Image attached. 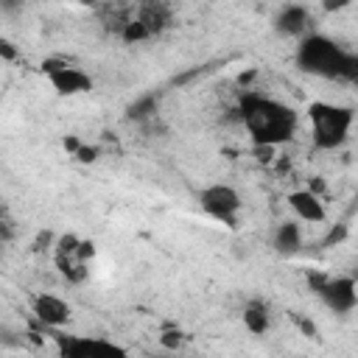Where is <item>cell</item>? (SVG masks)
<instances>
[{
    "instance_id": "cell-1",
    "label": "cell",
    "mask_w": 358,
    "mask_h": 358,
    "mask_svg": "<svg viewBox=\"0 0 358 358\" xmlns=\"http://www.w3.org/2000/svg\"><path fill=\"white\" fill-rule=\"evenodd\" d=\"M238 117L252 140V145L280 148L294 140L299 126V112L280 98L260 95L255 90H243L238 98Z\"/></svg>"
},
{
    "instance_id": "cell-2",
    "label": "cell",
    "mask_w": 358,
    "mask_h": 358,
    "mask_svg": "<svg viewBox=\"0 0 358 358\" xmlns=\"http://www.w3.org/2000/svg\"><path fill=\"white\" fill-rule=\"evenodd\" d=\"M352 53L344 50L341 45H336L330 36L324 34H305L294 50V64L308 73V76H319V78H338L344 81L347 67H350Z\"/></svg>"
},
{
    "instance_id": "cell-3",
    "label": "cell",
    "mask_w": 358,
    "mask_h": 358,
    "mask_svg": "<svg viewBox=\"0 0 358 358\" xmlns=\"http://www.w3.org/2000/svg\"><path fill=\"white\" fill-rule=\"evenodd\" d=\"M308 123H310V143L316 151H336L350 140L352 123H355V109L333 101H310L308 109Z\"/></svg>"
},
{
    "instance_id": "cell-4",
    "label": "cell",
    "mask_w": 358,
    "mask_h": 358,
    "mask_svg": "<svg viewBox=\"0 0 358 358\" xmlns=\"http://www.w3.org/2000/svg\"><path fill=\"white\" fill-rule=\"evenodd\" d=\"M39 73L48 78L50 90L59 95V98H76V95H84L95 87L92 76L81 67H76L73 62L62 59V56H48L42 59L39 64Z\"/></svg>"
},
{
    "instance_id": "cell-5",
    "label": "cell",
    "mask_w": 358,
    "mask_h": 358,
    "mask_svg": "<svg viewBox=\"0 0 358 358\" xmlns=\"http://www.w3.org/2000/svg\"><path fill=\"white\" fill-rule=\"evenodd\" d=\"M199 207L204 210V215H210V218L221 221L224 227L235 229L238 227V215L243 210V199L232 185L213 182V185H204L199 190Z\"/></svg>"
},
{
    "instance_id": "cell-6",
    "label": "cell",
    "mask_w": 358,
    "mask_h": 358,
    "mask_svg": "<svg viewBox=\"0 0 358 358\" xmlns=\"http://www.w3.org/2000/svg\"><path fill=\"white\" fill-rule=\"evenodd\" d=\"M50 257H53V266H56V271L62 274V280H64L67 285H81V282H87V277H90V263H92V260H87V257L81 255V235H76V232H62V235H56V243H53Z\"/></svg>"
},
{
    "instance_id": "cell-7",
    "label": "cell",
    "mask_w": 358,
    "mask_h": 358,
    "mask_svg": "<svg viewBox=\"0 0 358 358\" xmlns=\"http://www.w3.org/2000/svg\"><path fill=\"white\" fill-rule=\"evenodd\" d=\"M316 296L324 302L327 310L347 316L358 310V280L355 274H338V277H324L322 285L316 288Z\"/></svg>"
},
{
    "instance_id": "cell-8",
    "label": "cell",
    "mask_w": 358,
    "mask_h": 358,
    "mask_svg": "<svg viewBox=\"0 0 358 358\" xmlns=\"http://www.w3.org/2000/svg\"><path fill=\"white\" fill-rule=\"evenodd\" d=\"M31 313H34L36 324L45 327V330H62L73 319L70 302L62 299L59 294H50V291H39L31 299Z\"/></svg>"
},
{
    "instance_id": "cell-9",
    "label": "cell",
    "mask_w": 358,
    "mask_h": 358,
    "mask_svg": "<svg viewBox=\"0 0 358 358\" xmlns=\"http://www.w3.org/2000/svg\"><path fill=\"white\" fill-rule=\"evenodd\" d=\"M53 341H56L59 355H67V358H84V355H98V352H126L123 347H117V344H112L106 338H98V336H64V333H56Z\"/></svg>"
},
{
    "instance_id": "cell-10",
    "label": "cell",
    "mask_w": 358,
    "mask_h": 358,
    "mask_svg": "<svg viewBox=\"0 0 358 358\" xmlns=\"http://www.w3.org/2000/svg\"><path fill=\"white\" fill-rule=\"evenodd\" d=\"M285 201H288L291 213H294L302 224H324V221H327V207H324L322 196H319V193H313L310 187L291 190Z\"/></svg>"
},
{
    "instance_id": "cell-11",
    "label": "cell",
    "mask_w": 358,
    "mask_h": 358,
    "mask_svg": "<svg viewBox=\"0 0 358 358\" xmlns=\"http://www.w3.org/2000/svg\"><path fill=\"white\" fill-rule=\"evenodd\" d=\"M274 31L280 36H291V39H302L305 34H310V11L299 3H285L277 14H274Z\"/></svg>"
},
{
    "instance_id": "cell-12",
    "label": "cell",
    "mask_w": 358,
    "mask_h": 358,
    "mask_svg": "<svg viewBox=\"0 0 358 358\" xmlns=\"http://www.w3.org/2000/svg\"><path fill=\"white\" fill-rule=\"evenodd\" d=\"M302 241H305V235H302V221H299V218L280 221V224L274 227V232H271V246H274V252L282 255V257L296 255V252L302 249Z\"/></svg>"
},
{
    "instance_id": "cell-13",
    "label": "cell",
    "mask_w": 358,
    "mask_h": 358,
    "mask_svg": "<svg viewBox=\"0 0 358 358\" xmlns=\"http://www.w3.org/2000/svg\"><path fill=\"white\" fill-rule=\"evenodd\" d=\"M137 20H143L145 28L157 36V34H162V31L171 25V20H173L171 3H168V0H140V6H137Z\"/></svg>"
},
{
    "instance_id": "cell-14",
    "label": "cell",
    "mask_w": 358,
    "mask_h": 358,
    "mask_svg": "<svg viewBox=\"0 0 358 358\" xmlns=\"http://www.w3.org/2000/svg\"><path fill=\"white\" fill-rule=\"evenodd\" d=\"M241 319H243V324H246V330H249L252 336H266L268 327H271V310H268V305H266L260 296H252V299L243 305Z\"/></svg>"
},
{
    "instance_id": "cell-15",
    "label": "cell",
    "mask_w": 358,
    "mask_h": 358,
    "mask_svg": "<svg viewBox=\"0 0 358 358\" xmlns=\"http://www.w3.org/2000/svg\"><path fill=\"white\" fill-rule=\"evenodd\" d=\"M117 34H120V39H123L126 45H134V42H145V39H151V36H154V34L145 28V22H143V20H137V17H126V20L120 22Z\"/></svg>"
},
{
    "instance_id": "cell-16",
    "label": "cell",
    "mask_w": 358,
    "mask_h": 358,
    "mask_svg": "<svg viewBox=\"0 0 358 358\" xmlns=\"http://www.w3.org/2000/svg\"><path fill=\"white\" fill-rule=\"evenodd\" d=\"M185 341V333L179 324H162V333H159V344L165 350H179Z\"/></svg>"
},
{
    "instance_id": "cell-17",
    "label": "cell",
    "mask_w": 358,
    "mask_h": 358,
    "mask_svg": "<svg viewBox=\"0 0 358 358\" xmlns=\"http://www.w3.org/2000/svg\"><path fill=\"white\" fill-rule=\"evenodd\" d=\"M98 154H101V151H98V145H87V143H81V148H78L73 157H76L78 162L90 165V162H95V159H98Z\"/></svg>"
},
{
    "instance_id": "cell-18",
    "label": "cell",
    "mask_w": 358,
    "mask_h": 358,
    "mask_svg": "<svg viewBox=\"0 0 358 358\" xmlns=\"http://www.w3.org/2000/svg\"><path fill=\"white\" fill-rule=\"evenodd\" d=\"M350 6H352V0H319V8L324 14H338V11L350 8Z\"/></svg>"
},
{
    "instance_id": "cell-19",
    "label": "cell",
    "mask_w": 358,
    "mask_h": 358,
    "mask_svg": "<svg viewBox=\"0 0 358 358\" xmlns=\"http://www.w3.org/2000/svg\"><path fill=\"white\" fill-rule=\"evenodd\" d=\"M62 148H64V151H67V154H70V157H73V154H76V151H78V148H81V140H78V137H76V134H67V137H64V140H62Z\"/></svg>"
},
{
    "instance_id": "cell-20",
    "label": "cell",
    "mask_w": 358,
    "mask_h": 358,
    "mask_svg": "<svg viewBox=\"0 0 358 358\" xmlns=\"http://www.w3.org/2000/svg\"><path fill=\"white\" fill-rule=\"evenodd\" d=\"M0 56H3V62H14L17 59V50H14V45L8 39L0 42Z\"/></svg>"
},
{
    "instance_id": "cell-21",
    "label": "cell",
    "mask_w": 358,
    "mask_h": 358,
    "mask_svg": "<svg viewBox=\"0 0 358 358\" xmlns=\"http://www.w3.org/2000/svg\"><path fill=\"white\" fill-rule=\"evenodd\" d=\"M341 238H344V227L330 229V235H327V241H324V243H333V241H341Z\"/></svg>"
},
{
    "instance_id": "cell-22",
    "label": "cell",
    "mask_w": 358,
    "mask_h": 358,
    "mask_svg": "<svg viewBox=\"0 0 358 358\" xmlns=\"http://www.w3.org/2000/svg\"><path fill=\"white\" fill-rule=\"evenodd\" d=\"M78 3H84V6H95V3H106V0H78Z\"/></svg>"
},
{
    "instance_id": "cell-23",
    "label": "cell",
    "mask_w": 358,
    "mask_h": 358,
    "mask_svg": "<svg viewBox=\"0 0 358 358\" xmlns=\"http://www.w3.org/2000/svg\"><path fill=\"white\" fill-rule=\"evenodd\" d=\"M355 280H358V274H355Z\"/></svg>"
}]
</instances>
